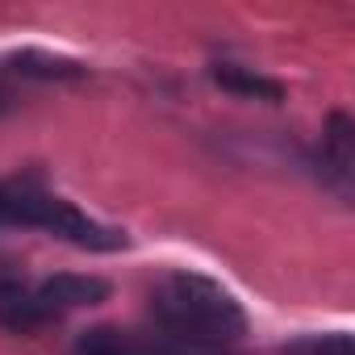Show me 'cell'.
Masks as SVG:
<instances>
[{
    "mask_svg": "<svg viewBox=\"0 0 355 355\" xmlns=\"http://www.w3.org/2000/svg\"><path fill=\"white\" fill-rule=\"evenodd\" d=\"M150 313L159 326L205 347H230L247 334L243 305L214 280L193 272H171L150 288Z\"/></svg>",
    "mask_w": 355,
    "mask_h": 355,
    "instance_id": "obj_1",
    "label": "cell"
},
{
    "mask_svg": "<svg viewBox=\"0 0 355 355\" xmlns=\"http://www.w3.org/2000/svg\"><path fill=\"white\" fill-rule=\"evenodd\" d=\"M13 222L21 226H42L84 251H117L125 247L121 230H109L101 222H92L88 214H80L76 205L59 201V197H38V193H13Z\"/></svg>",
    "mask_w": 355,
    "mask_h": 355,
    "instance_id": "obj_2",
    "label": "cell"
},
{
    "mask_svg": "<svg viewBox=\"0 0 355 355\" xmlns=\"http://www.w3.org/2000/svg\"><path fill=\"white\" fill-rule=\"evenodd\" d=\"M109 297V284L101 276H76V272H63V276H51L42 288H38V301L55 313V309H84V305H101Z\"/></svg>",
    "mask_w": 355,
    "mask_h": 355,
    "instance_id": "obj_3",
    "label": "cell"
},
{
    "mask_svg": "<svg viewBox=\"0 0 355 355\" xmlns=\"http://www.w3.org/2000/svg\"><path fill=\"white\" fill-rule=\"evenodd\" d=\"M51 309L38 301V293H30L17 280H0V326L13 334H34L38 326H46Z\"/></svg>",
    "mask_w": 355,
    "mask_h": 355,
    "instance_id": "obj_4",
    "label": "cell"
},
{
    "mask_svg": "<svg viewBox=\"0 0 355 355\" xmlns=\"http://www.w3.org/2000/svg\"><path fill=\"white\" fill-rule=\"evenodd\" d=\"M9 63H13V71H21V76H38V80H71V76L84 71L80 63L59 59V55H42V51H21V55H13Z\"/></svg>",
    "mask_w": 355,
    "mask_h": 355,
    "instance_id": "obj_5",
    "label": "cell"
},
{
    "mask_svg": "<svg viewBox=\"0 0 355 355\" xmlns=\"http://www.w3.org/2000/svg\"><path fill=\"white\" fill-rule=\"evenodd\" d=\"M214 80L230 92H243V96H263V101H280V84L276 80H263V76H251L243 67H214Z\"/></svg>",
    "mask_w": 355,
    "mask_h": 355,
    "instance_id": "obj_6",
    "label": "cell"
},
{
    "mask_svg": "<svg viewBox=\"0 0 355 355\" xmlns=\"http://www.w3.org/2000/svg\"><path fill=\"white\" fill-rule=\"evenodd\" d=\"M76 355H130V343H125V334L113 330V326H92V330L80 334Z\"/></svg>",
    "mask_w": 355,
    "mask_h": 355,
    "instance_id": "obj_7",
    "label": "cell"
},
{
    "mask_svg": "<svg viewBox=\"0 0 355 355\" xmlns=\"http://www.w3.org/2000/svg\"><path fill=\"white\" fill-rule=\"evenodd\" d=\"M0 222H13V193H0Z\"/></svg>",
    "mask_w": 355,
    "mask_h": 355,
    "instance_id": "obj_8",
    "label": "cell"
},
{
    "mask_svg": "<svg viewBox=\"0 0 355 355\" xmlns=\"http://www.w3.org/2000/svg\"><path fill=\"white\" fill-rule=\"evenodd\" d=\"M5 109H9V96H5V92H0V113H5Z\"/></svg>",
    "mask_w": 355,
    "mask_h": 355,
    "instance_id": "obj_9",
    "label": "cell"
}]
</instances>
